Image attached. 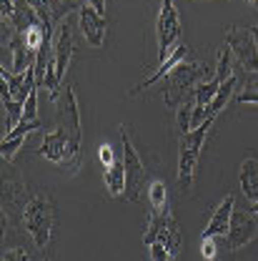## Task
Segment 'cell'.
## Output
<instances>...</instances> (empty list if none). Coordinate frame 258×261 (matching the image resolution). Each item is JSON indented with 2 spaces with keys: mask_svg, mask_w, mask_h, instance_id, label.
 <instances>
[{
  "mask_svg": "<svg viewBox=\"0 0 258 261\" xmlns=\"http://www.w3.org/2000/svg\"><path fill=\"white\" fill-rule=\"evenodd\" d=\"M216 116L218 113H208V118L198 128L181 133V141H178V184H181V189H188L193 181V171L198 166V159H200V148L206 143V136L213 126Z\"/></svg>",
  "mask_w": 258,
  "mask_h": 261,
  "instance_id": "1",
  "label": "cell"
},
{
  "mask_svg": "<svg viewBox=\"0 0 258 261\" xmlns=\"http://www.w3.org/2000/svg\"><path fill=\"white\" fill-rule=\"evenodd\" d=\"M206 75V65L195 63V61H183L178 63L168 75H165V86H163V100L170 108H178L186 100V91L193 93L198 81Z\"/></svg>",
  "mask_w": 258,
  "mask_h": 261,
  "instance_id": "2",
  "label": "cell"
},
{
  "mask_svg": "<svg viewBox=\"0 0 258 261\" xmlns=\"http://www.w3.org/2000/svg\"><path fill=\"white\" fill-rule=\"evenodd\" d=\"M80 141L73 138V133L63 126H58L55 130L45 133L40 148H38V156L40 159H48L50 163H58L63 168H70L75 171L78 163H80Z\"/></svg>",
  "mask_w": 258,
  "mask_h": 261,
  "instance_id": "3",
  "label": "cell"
},
{
  "mask_svg": "<svg viewBox=\"0 0 258 261\" xmlns=\"http://www.w3.org/2000/svg\"><path fill=\"white\" fill-rule=\"evenodd\" d=\"M53 221H55L53 203L45 196H33L31 201L25 203V208H23V224H25L33 244L38 249H45L48 246L50 233H53Z\"/></svg>",
  "mask_w": 258,
  "mask_h": 261,
  "instance_id": "4",
  "label": "cell"
},
{
  "mask_svg": "<svg viewBox=\"0 0 258 261\" xmlns=\"http://www.w3.org/2000/svg\"><path fill=\"white\" fill-rule=\"evenodd\" d=\"M70 58H73V28H70V23H63V25H58V35H55V43H53V61H50L45 83H43L53 100L58 98L61 81L65 78Z\"/></svg>",
  "mask_w": 258,
  "mask_h": 261,
  "instance_id": "5",
  "label": "cell"
},
{
  "mask_svg": "<svg viewBox=\"0 0 258 261\" xmlns=\"http://www.w3.org/2000/svg\"><path fill=\"white\" fill-rule=\"evenodd\" d=\"M121 143H123V166H126V198L138 201L148 176H146V166H143L133 141H130V128L126 123L121 126Z\"/></svg>",
  "mask_w": 258,
  "mask_h": 261,
  "instance_id": "6",
  "label": "cell"
},
{
  "mask_svg": "<svg viewBox=\"0 0 258 261\" xmlns=\"http://www.w3.org/2000/svg\"><path fill=\"white\" fill-rule=\"evenodd\" d=\"M143 241H146V246H151L153 241H163L170 251V259H176L181 254V233H178V226H176V219L170 216V208L151 211Z\"/></svg>",
  "mask_w": 258,
  "mask_h": 261,
  "instance_id": "7",
  "label": "cell"
},
{
  "mask_svg": "<svg viewBox=\"0 0 258 261\" xmlns=\"http://www.w3.org/2000/svg\"><path fill=\"white\" fill-rule=\"evenodd\" d=\"M156 35H158V61L163 63L181 40V18H178L173 0H161V13H158V20H156Z\"/></svg>",
  "mask_w": 258,
  "mask_h": 261,
  "instance_id": "8",
  "label": "cell"
},
{
  "mask_svg": "<svg viewBox=\"0 0 258 261\" xmlns=\"http://www.w3.org/2000/svg\"><path fill=\"white\" fill-rule=\"evenodd\" d=\"M226 45L231 53L238 58L241 68L251 75H258V45L256 38L248 28H228L226 31Z\"/></svg>",
  "mask_w": 258,
  "mask_h": 261,
  "instance_id": "9",
  "label": "cell"
},
{
  "mask_svg": "<svg viewBox=\"0 0 258 261\" xmlns=\"http://www.w3.org/2000/svg\"><path fill=\"white\" fill-rule=\"evenodd\" d=\"M28 3L35 8L48 38H53L55 25L65 23V15H70L73 10H80V0H28Z\"/></svg>",
  "mask_w": 258,
  "mask_h": 261,
  "instance_id": "10",
  "label": "cell"
},
{
  "mask_svg": "<svg viewBox=\"0 0 258 261\" xmlns=\"http://www.w3.org/2000/svg\"><path fill=\"white\" fill-rule=\"evenodd\" d=\"M256 236H258L256 214H253L251 208H246V211H233V216H231V228H228L226 239H223V244L228 246V251H238L241 246L251 244Z\"/></svg>",
  "mask_w": 258,
  "mask_h": 261,
  "instance_id": "11",
  "label": "cell"
},
{
  "mask_svg": "<svg viewBox=\"0 0 258 261\" xmlns=\"http://www.w3.org/2000/svg\"><path fill=\"white\" fill-rule=\"evenodd\" d=\"M78 20H80V31L85 35V40H88L93 48H100V45L105 43V33H108L105 18H103L100 13H96L91 5H80Z\"/></svg>",
  "mask_w": 258,
  "mask_h": 261,
  "instance_id": "12",
  "label": "cell"
},
{
  "mask_svg": "<svg viewBox=\"0 0 258 261\" xmlns=\"http://www.w3.org/2000/svg\"><path fill=\"white\" fill-rule=\"evenodd\" d=\"M233 211H236V198L233 194H228L221 203H218V208L213 211V216H211V221H208V226L203 231V236H211V239H226L228 228H231V216H233Z\"/></svg>",
  "mask_w": 258,
  "mask_h": 261,
  "instance_id": "13",
  "label": "cell"
},
{
  "mask_svg": "<svg viewBox=\"0 0 258 261\" xmlns=\"http://www.w3.org/2000/svg\"><path fill=\"white\" fill-rule=\"evenodd\" d=\"M188 56H191V48H188V45H183V43H178V45L173 48V53H170V56H168V58H165V61L158 65V70H156L153 75H148L146 81H140V83H138V86L130 91V96H135V93H138V91H143L146 86H153V83L163 81V78H165V75H168V73H170V70H173V68H176L178 63L188 61Z\"/></svg>",
  "mask_w": 258,
  "mask_h": 261,
  "instance_id": "14",
  "label": "cell"
},
{
  "mask_svg": "<svg viewBox=\"0 0 258 261\" xmlns=\"http://www.w3.org/2000/svg\"><path fill=\"white\" fill-rule=\"evenodd\" d=\"M103 181H105V189H108V196L118 198V196H126V166H123V159L110 163L103 173Z\"/></svg>",
  "mask_w": 258,
  "mask_h": 261,
  "instance_id": "15",
  "label": "cell"
},
{
  "mask_svg": "<svg viewBox=\"0 0 258 261\" xmlns=\"http://www.w3.org/2000/svg\"><path fill=\"white\" fill-rule=\"evenodd\" d=\"M38 23H40V18H38V13H35V8L31 3L28 0H15V15L10 18V28L15 33H25Z\"/></svg>",
  "mask_w": 258,
  "mask_h": 261,
  "instance_id": "16",
  "label": "cell"
},
{
  "mask_svg": "<svg viewBox=\"0 0 258 261\" xmlns=\"http://www.w3.org/2000/svg\"><path fill=\"white\" fill-rule=\"evenodd\" d=\"M241 189L251 203H258V159H246L241 163Z\"/></svg>",
  "mask_w": 258,
  "mask_h": 261,
  "instance_id": "17",
  "label": "cell"
},
{
  "mask_svg": "<svg viewBox=\"0 0 258 261\" xmlns=\"http://www.w3.org/2000/svg\"><path fill=\"white\" fill-rule=\"evenodd\" d=\"M148 201H151V211H165L168 208V189L161 178H153L148 184Z\"/></svg>",
  "mask_w": 258,
  "mask_h": 261,
  "instance_id": "18",
  "label": "cell"
},
{
  "mask_svg": "<svg viewBox=\"0 0 258 261\" xmlns=\"http://www.w3.org/2000/svg\"><path fill=\"white\" fill-rule=\"evenodd\" d=\"M3 108H5V133H10V130L18 128V123L23 121L25 103H20V100H8Z\"/></svg>",
  "mask_w": 258,
  "mask_h": 261,
  "instance_id": "19",
  "label": "cell"
},
{
  "mask_svg": "<svg viewBox=\"0 0 258 261\" xmlns=\"http://www.w3.org/2000/svg\"><path fill=\"white\" fill-rule=\"evenodd\" d=\"M193 100H183L181 106H178V111H176V121H178V130L181 133H188V130H193Z\"/></svg>",
  "mask_w": 258,
  "mask_h": 261,
  "instance_id": "20",
  "label": "cell"
},
{
  "mask_svg": "<svg viewBox=\"0 0 258 261\" xmlns=\"http://www.w3.org/2000/svg\"><path fill=\"white\" fill-rule=\"evenodd\" d=\"M23 141H25V136H20V133H5V138H3V143H0V156H3V161H13V156L18 153V148L23 146Z\"/></svg>",
  "mask_w": 258,
  "mask_h": 261,
  "instance_id": "21",
  "label": "cell"
},
{
  "mask_svg": "<svg viewBox=\"0 0 258 261\" xmlns=\"http://www.w3.org/2000/svg\"><path fill=\"white\" fill-rule=\"evenodd\" d=\"M231 58H233L231 48H223V50L218 53V65H216V78H218L221 83H226L228 78L233 75V63H231Z\"/></svg>",
  "mask_w": 258,
  "mask_h": 261,
  "instance_id": "22",
  "label": "cell"
},
{
  "mask_svg": "<svg viewBox=\"0 0 258 261\" xmlns=\"http://www.w3.org/2000/svg\"><path fill=\"white\" fill-rule=\"evenodd\" d=\"M148 251H151V261H173L168 246H165L163 241H153V244L148 246Z\"/></svg>",
  "mask_w": 258,
  "mask_h": 261,
  "instance_id": "23",
  "label": "cell"
},
{
  "mask_svg": "<svg viewBox=\"0 0 258 261\" xmlns=\"http://www.w3.org/2000/svg\"><path fill=\"white\" fill-rule=\"evenodd\" d=\"M216 241H218V239H211V236H200V256H203V259H216V251H218V249H216Z\"/></svg>",
  "mask_w": 258,
  "mask_h": 261,
  "instance_id": "24",
  "label": "cell"
},
{
  "mask_svg": "<svg viewBox=\"0 0 258 261\" xmlns=\"http://www.w3.org/2000/svg\"><path fill=\"white\" fill-rule=\"evenodd\" d=\"M3 261H28V251H23V249H8L3 254Z\"/></svg>",
  "mask_w": 258,
  "mask_h": 261,
  "instance_id": "25",
  "label": "cell"
},
{
  "mask_svg": "<svg viewBox=\"0 0 258 261\" xmlns=\"http://www.w3.org/2000/svg\"><path fill=\"white\" fill-rule=\"evenodd\" d=\"M3 3V23H10V18L15 15V0H0Z\"/></svg>",
  "mask_w": 258,
  "mask_h": 261,
  "instance_id": "26",
  "label": "cell"
},
{
  "mask_svg": "<svg viewBox=\"0 0 258 261\" xmlns=\"http://www.w3.org/2000/svg\"><path fill=\"white\" fill-rule=\"evenodd\" d=\"M98 156H100V161H103V166H105V168H108L110 163L116 161V159H113V148H110V146H100Z\"/></svg>",
  "mask_w": 258,
  "mask_h": 261,
  "instance_id": "27",
  "label": "cell"
},
{
  "mask_svg": "<svg viewBox=\"0 0 258 261\" xmlns=\"http://www.w3.org/2000/svg\"><path fill=\"white\" fill-rule=\"evenodd\" d=\"M85 5H91L96 13H100L105 18V0H85Z\"/></svg>",
  "mask_w": 258,
  "mask_h": 261,
  "instance_id": "28",
  "label": "cell"
},
{
  "mask_svg": "<svg viewBox=\"0 0 258 261\" xmlns=\"http://www.w3.org/2000/svg\"><path fill=\"white\" fill-rule=\"evenodd\" d=\"M251 33H253V38H256V45H258V25H256V28H251Z\"/></svg>",
  "mask_w": 258,
  "mask_h": 261,
  "instance_id": "29",
  "label": "cell"
},
{
  "mask_svg": "<svg viewBox=\"0 0 258 261\" xmlns=\"http://www.w3.org/2000/svg\"><path fill=\"white\" fill-rule=\"evenodd\" d=\"M251 211H253V214L258 216V203H251Z\"/></svg>",
  "mask_w": 258,
  "mask_h": 261,
  "instance_id": "30",
  "label": "cell"
}]
</instances>
